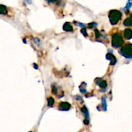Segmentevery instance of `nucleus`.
I'll list each match as a JSON object with an SVG mask.
<instances>
[{"instance_id": "obj_1", "label": "nucleus", "mask_w": 132, "mask_h": 132, "mask_svg": "<svg viewBox=\"0 0 132 132\" xmlns=\"http://www.w3.org/2000/svg\"><path fill=\"white\" fill-rule=\"evenodd\" d=\"M50 1H55V0H50Z\"/></svg>"}]
</instances>
